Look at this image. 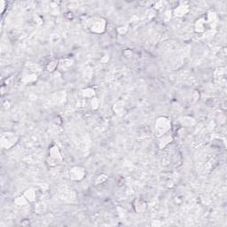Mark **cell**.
<instances>
[{"mask_svg": "<svg viewBox=\"0 0 227 227\" xmlns=\"http://www.w3.org/2000/svg\"><path fill=\"white\" fill-rule=\"evenodd\" d=\"M76 170H76V168H74V169H72V170H71V171L76 172V175H73V176H72V178H73V179H76V180H77V179H81V178H83V175H84V171H83V170L78 167V171H76Z\"/></svg>", "mask_w": 227, "mask_h": 227, "instance_id": "obj_1", "label": "cell"}]
</instances>
